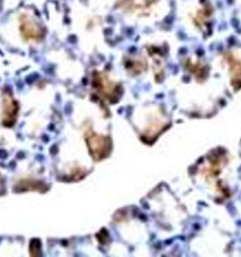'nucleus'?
Listing matches in <instances>:
<instances>
[{"label":"nucleus","mask_w":241,"mask_h":257,"mask_svg":"<svg viewBox=\"0 0 241 257\" xmlns=\"http://www.w3.org/2000/svg\"><path fill=\"white\" fill-rule=\"evenodd\" d=\"M85 141L90 156L96 161L105 159L111 151L110 139L99 135L91 129H88L85 132Z\"/></svg>","instance_id":"1"},{"label":"nucleus","mask_w":241,"mask_h":257,"mask_svg":"<svg viewBox=\"0 0 241 257\" xmlns=\"http://www.w3.org/2000/svg\"><path fill=\"white\" fill-rule=\"evenodd\" d=\"M92 87L101 97L108 102L115 103L120 97V86L105 74L96 73L93 76Z\"/></svg>","instance_id":"2"},{"label":"nucleus","mask_w":241,"mask_h":257,"mask_svg":"<svg viewBox=\"0 0 241 257\" xmlns=\"http://www.w3.org/2000/svg\"><path fill=\"white\" fill-rule=\"evenodd\" d=\"M19 106L13 93L8 90L1 93V122L4 126L12 127L17 120Z\"/></svg>","instance_id":"3"},{"label":"nucleus","mask_w":241,"mask_h":257,"mask_svg":"<svg viewBox=\"0 0 241 257\" xmlns=\"http://www.w3.org/2000/svg\"><path fill=\"white\" fill-rule=\"evenodd\" d=\"M2 189V181H1V177H0V190Z\"/></svg>","instance_id":"4"}]
</instances>
